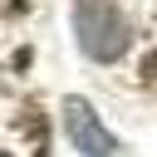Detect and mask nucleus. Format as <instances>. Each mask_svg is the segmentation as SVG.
<instances>
[{
    "label": "nucleus",
    "mask_w": 157,
    "mask_h": 157,
    "mask_svg": "<svg viewBox=\"0 0 157 157\" xmlns=\"http://www.w3.org/2000/svg\"><path fill=\"white\" fill-rule=\"evenodd\" d=\"M74 34H78V49L98 64H118L132 44L128 20L113 0H78L74 5Z\"/></svg>",
    "instance_id": "obj_1"
},
{
    "label": "nucleus",
    "mask_w": 157,
    "mask_h": 157,
    "mask_svg": "<svg viewBox=\"0 0 157 157\" xmlns=\"http://www.w3.org/2000/svg\"><path fill=\"white\" fill-rule=\"evenodd\" d=\"M64 132H69V142H74L78 157H118L113 128H108V123L98 118V108L83 103V98H64Z\"/></svg>",
    "instance_id": "obj_2"
}]
</instances>
